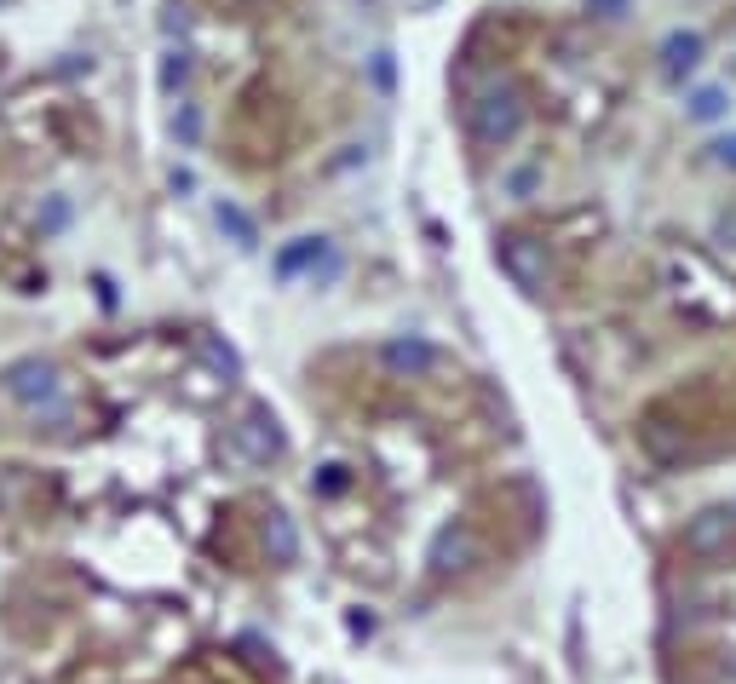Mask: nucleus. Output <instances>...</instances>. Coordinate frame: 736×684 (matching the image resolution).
<instances>
[{
  "label": "nucleus",
  "mask_w": 736,
  "mask_h": 684,
  "mask_svg": "<svg viewBox=\"0 0 736 684\" xmlns=\"http://www.w3.org/2000/svg\"><path fill=\"white\" fill-rule=\"evenodd\" d=\"M472 127H478V138H489V144H501V138L518 133V104H512V92H489L483 104H472Z\"/></svg>",
  "instance_id": "nucleus-1"
},
{
  "label": "nucleus",
  "mask_w": 736,
  "mask_h": 684,
  "mask_svg": "<svg viewBox=\"0 0 736 684\" xmlns=\"http://www.w3.org/2000/svg\"><path fill=\"white\" fill-rule=\"evenodd\" d=\"M219 225H225L230 236L242 242V248H253V225H248V219H242V213H236V207H219Z\"/></svg>",
  "instance_id": "nucleus-2"
},
{
  "label": "nucleus",
  "mask_w": 736,
  "mask_h": 684,
  "mask_svg": "<svg viewBox=\"0 0 736 684\" xmlns=\"http://www.w3.org/2000/svg\"><path fill=\"white\" fill-rule=\"evenodd\" d=\"M386 357H391V363H397V368H420V363H426V357H432V351H426V345H391Z\"/></svg>",
  "instance_id": "nucleus-3"
}]
</instances>
